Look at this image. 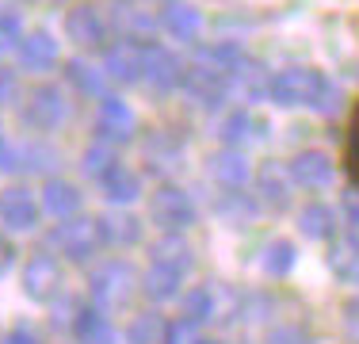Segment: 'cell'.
<instances>
[{"label": "cell", "instance_id": "obj_1", "mask_svg": "<svg viewBox=\"0 0 359 344\" xmlns=\"http://www.w3.org/2000/svg\"><path fill=\"white\" fill-rule=\"evenodd\" d=\"M268 96L279 107H313V111H325V115H332L340 107V88L313 65L279 69L268 81Z\"/></svg>", "mask_w": 359, "mask_h": 344}, {"label": "cell", "instance_id": "obj_2", "mask_svg": "<svg viewBox=\"0 0 359 344\" xmlns=\"http://www.w3.org/2000/svg\"><path fill=\"white\" fill-rule=\"evenodd\" d=\"M138 287H142V275L126 260H118V256L96 264L88 275V295H92V303H96V310H104V314L107 310H123Z\"/></svg>", "mask_w": 359, "mask_h": 344}, {"label": "cell", "instance_id": "obj_3", "mask_svg": "<svg viewBox=\"0 0 359 344\" xmlns=\"http://www.w3.org/2000/svg\"><path fill=\"white\" fill-rule=\"evenodd\" d=\"M50 245L57 249V256H65V260H76V264H84V260H92V256L104 249V237H100V222L96 218H65L62 226H54L50 230Z\"/></svg>", "mask_w": 359, "mask_h": 344}, {"label": "cell", "instance_id": "obj_4", "mask_svg": "<svg viewBox=\"0 0 359 344\" xmlns=\"http://www.w3.org/2000/svg\"><path fill=\"white\" fill-rule=\"evenodd\" d=\"M149 222L161 230V234H184L195 222V203L184 187L176 184H161L157 192L149 195Z\"/></svg>", "mask_w": 359, "mask_h": 344}, {"label": "cell", "instance_id": "obj_5", "mask_svg": "<svg viewBox=\"0 0 359 344\" xmlns=\"http://www.w3.org/2000/svg\"><path fill=\"white\" fill-rule=\"evenodd\" d=\"M20 111H23V123H27L31 131L50 134V131H57V126L65 123L69 100H65V92L57 88V84H35V88L27 92V100H23Z\"/></svg>", "mask_w": 359, "mask_h": 344}, {"label": "cell", "instance_id": "obj_6", "mask_svg": "<svg viewBox=\"0 0 359 344\" xmlns=\"http://www.w3.org/2000/svg\"><path fill=\"white\" fill-rule=\"evenodd\" d=\"M107 34H111V20L96 4H88V0H81V4H73L65 12V39L76 42V46H84V50L104 46L107 50Z\"/></svg>", "mask_w": 359, "mask_h": 344}, {"label": "cell", "instance_id": "obj_7", "mask_svg": "<svg viewBox=\"0 0 359 344\" xmlns=\"http://www.w3.org/2000/svg\"><path fill=\"white\" fill-rule=\"evenodd\" d=\"M180 88L191 100H199L203 107H218V103H226V96L233 92V77L222 73L215 65H207V62H195V65H184Z\"/></svg>", "mask_w": 359, "mask_h": 344}, {"label": "cell", "instance_id": "obj_8", "mask_svg": "<svg viewBox=\"0 0 359 344\" xmlns=\"http://www.w3.org/2000/svg\"><path fill=\"white\" fill-rule=\"evenodd\" d=\"M23 291L35 303H54L57 291H62V260L46 249L31 253L27 264H23Z\"/></svg>", "mask_w": 359, "mask_h": 344}, {"label": "cell", "instance_id": "obj_9", "mask_svg": "<svg viewBox=\"0 0 359 344\" xmlns=\"http://www.w3.org/2000/svg\"><path fill=\"white\" fill-rule=\"evenodd\" d=\"M142 81L153 84L157 92L180 88V81H184V62H180L168 46H161V42H145L142 46Z\"/></svg>", "mask_w": 359, "mask_h": 344}, {"label": "cell", "instance_id": "obj_10", "mask_svg": "<svg viewBox=\"0 0 359 344\" xmlns=\"http://www.w3.org/2000/svg\"><path fill=\"white\" fill-rule=\"evenodd\" d=\"M39 214H42V206H39L31 187L12 184L0 192V226L4 230H35Z\"/></svg>", "mask_w": 359, "mask_h": 344}, {"label": "cell", "instance_id": "obj_11", "mask_svg": "<svg viewBox=\"0 0 359 344\" xmlns=\"http://www.w3.org/2000/svg\"><path fill=\"white\" fill-rule=\"evenodd\" d=\"M134 131H138V119H134V111L126 107L118 96H104L96 107V134L100 142L115 145V142H130Z\"/></svg>", "mask_w": 359, "mask_h": 344}, {"label": "cell", "instance_id": "obj_12", "mask_svg": "<svg viewBox=\"0 0 359 344\" xmlns=\"http://www.w3.org/2000/svg\"><path fill=\"white\" fill-rule=\"evenodd\" d=\"M290 187H294V180H290L283 161H264V165L256 168V203L260 206H268V211H287Z\"/></svg>", "mask_w": 359, "mask_h": 344}, {"label": "cell", "instance_id": "obj_13", "mask_svg": "<svg viewBox=\"0 0 359 344\" xmlns=\"http://www.w3.org/2000/svg\"><path fill=\"white\" fill-rule=\"evenodd\" d=\"M287 172H290V180H294L298 187H310V192H321V187H329L332 176H337L332 161L325 157L321 150H298L294 157L287 161Z\"/></svg>", "mask_w": 359, "mask_h": 344}, {"label": "cell", "instance_id": "obj_14", "mask_svg": "<svg viewBox=\"0 0 359 344\" xmlns=\"http://www.w3.org/2000/svg\"><path fill=\"white\" fill-rule=\"evenodd\" d=\"M142 46L145 42H134V39H118L107 46V58H104V77L118 84H138L142 81Z\"/></svg>", "mask_w": 359, "mask_h": 344}, {"label": "cell", "instance_id": "obj_15", "mask_svg": "<svg viewBox=\"0 0 359 344\" xmlns=\"http://www.w3.org/2000/svg\"><path fill=\"white\" fill-rule=\"evenodd\" d=\"M81 199H84L81 187H76L73 180H62V176H50L39 192V206L46 214H54L57 222L76 218V214H81Z\"/></svg>", "mask_w": 359, "mask_h": 344}, {"label": "cell", "instance_id": "obj_16", "mask_svg": "<svg viewBox=\"0 0 359 344\" xmlns=\"http://www.w3.org/2000/svg\"><path fill=\"white\" fill-rule=\"evenodd\" d=\"M20 65L23 69H35V73H46V69H54L62 62V50H57V39L50 31H31L23 34L20 46Z\"/></svg>", "mask_w": 359, "mask_h": 344}, {"label": "cell", "instance_id": "obj_17", "mask_svg": "<svg viewBox=\"0 0 359 344\" xmlns=\"http://www.w3.org/2000/svg\"><path fill=\"white\" fill-rule=\"evenodd\" d=\"M264 131H268V123L256 119L249 107H237V111H229V115L222 119V142H226V150H241V145L264 138Z\"/></svg>", "mask_w": 359, "mask_h": 344}, {"label": "cell", "instance_id": "obj_18", "mask_svg": "<svg viewBox=\"0 0 359 344\" xmlns=\"http://www.w3.org/2000/svg\"><path fill=\"white\" fill-rule=\"evenodd\" d=\"M100 187H104V195L115 206H126V203H134L142 195V176L134 172L130 165H123V161H115L104 176H100Z\"/></svg>", "mask_w": 359, "mask_h": 344}, {"label": "cell", "instance_id": "obj_19", "mask_svg": "<svg viewBox=\"0 0 359 344\" xmlns=\"http://www.w3.org/2000/svg\"><path fill=\"white\" fill-rule=\"evenodd\" d=\"M329 268L337 279L344 283H359V234H340L329 241Z\"/></svg>", "mask_w": 359, "mask_h": 344}, {"label": "cell", "instance_id": "obj_20", "mask_svg": "<svg viewBox=\"0 0 359 344\" xmlns=\"http://www.w3.org/2000/svg\"><path fill=\"white\" fill-rule=\"evenodd\" d=\"M337 226H340L337 211H332L329 203H321V199H310L302 211H298V230H302L306 237H313V241H332L337 237Z\"/></svg>", "mask_w": 359, "mask_h": 344}, {"label": "cell", "instance_id": "obj_21", "mask_svg": "<svg viewBox=\"0 0 359 344\" xmlns=\"http://www.w3.org/2000/svg\"><path fill=\"white\" fill-rule=\"evenodd\" d=\"M168 333H172V322L157 310H142V314L130 317L126 325V344H168Z\"/></svg>", "mask_w": 359, "mask_h": 344}, {"label": "cell", "instance_id": "obj_22", "mask_svg": "<svg viewBox=\"0 0 359 344\" xmlns=\"http://www.w3.org/2000/svg\"><path fill=\"white\" fill-rule=\"evenodd\" d=\"M210 176H215L222 187H241V184H249L252 165L241 150H218L215 157H210Z\"/></svg>", "mask_w": 359, "mask_h": 344}, {"label": "cell", "instance_id": "obj_23", "mask_svg": "<svg viewBox=\"0 0 359 344\" xmlns=\"http://www.w3.org/2000/svg\"><path fill=\"white\" fill-rule=\"evenodd\" d=\"M149 253H153V264H165V268H172L180 275H187L195 264V249L184 241V234H165L161 241H153Z\"/></svg>", "mask_w": 359, "mask_h": 344}, {"label": "cell", "instance_id": "obj_24", "mask_svg": "<svg viewBox=\"0 0 359 344\" xmlns=\"http://www.w3.org/2000/svg\"><path fill=\"white\" fill-rule=\"evenodd\" d=\"M157 23L180 42H195L203 31V15H199V8H191V4H165V12H161Z\"/></svg>", "mask_w": 359, "mask_h": 344}, {"label": "cell", "instance_id": "obj_25", "mask_svg": "<svg viewBox=\"0 0 359 344\" xmlns=\"http://www.w3.org/2000/svg\"><path fill=\"white\" fill-rule=\"evenodd\" d=\"M96 222H100L104 245H138L142 241V222L126 211H107V214H100Z\"/></svg>", "mask_w": 359, "mask_h": 344}, {"label": "cell", "instance_id": "obj_26", "mask_svg": "<svg viewBox=\"0 0 359 344\" xmlns=\"http://www.w3.org/2000/svg\"><path fill=\"white\" fill-rule=\"evenodd\" d=\"M180 283H184V275H180V272L149 260V268L142 272V287H138V291L149 298V303H168V298L180 295Z\"/></svg>", "mask_w": 359, "mask_h": 344}, {"label": "cell", "instance_id": "obj_27", "mask_svg": "<svg viewBox=\"0 0 359 344\" xmlns=\"http://www.w3.org/2000/svg\"><path fill=\"white\" fill-rule=\"evenodd\" d=\"M73 337L81 344H115V329H111L107 314L96 306H84L73 322Z\"/></svg>", "mask_w": 359, "mask_h": 344}, {"label": "cell", "instance_id": "obj_28", "mask_svg": "<svg viewBox=\"0 0 359 344\" xmlns=\"http://www.w3.org/2000/svg\"><path fill=\"white\" fill-rule=\"evenodd\" d=\"M294 260H298V249H294V241H290V237H271L268 245L260 249V268H264V275H271V279L290 275Z\"/></svg>", "mask_w": 359, "mask_h": 344}, {"label": "cell", "instance_id": "obj_29", "mask_svg": "<svg viewBox=\"0 0 359 344\" xmlns=\"http://www.w3.org/2000/svg\"><path fill=\"white\" fill-rule=\"evenodd\" d=\"M62 73H65V81L73 84L81 96H100L104 100V69H96L92 62H84V58H69V62L62 65Z\"/></svg>", "mask_w": 359, "mask_h": 344}, {"label": "cell", "instance_id": "obj_30", "mask_svg": "<svg viewBox=\"0 0 359 344\" xmlns=\"http://www.w3.org/2000/svg\"><path fill=\"white\" fill-rule=\"evenodd\" d=\"M340 168L352 180V187L359 192V96L348 107V123H344V150H340Z\"/></svg>", "mask_w": 359, "mask_h": 344}, {"label": "cell", "instance_id": "obj_31", "mask_svg": "<svg viewBox=\"0 0 359 344\" xmlns=\"http://www.w3.org/2000/svg\"><path fill=\"white\" fill-rule=\"evenodd\" d=\"M215 314H218L215 287H191V291L184 295V314H180V322H187V325H203V322H210Z\"/></svg>", "mask_w": 359, "mask_h": 344}, {"label": "cell", "instance_id": "obj_32", "mask_svg": "<svg viewBox=\"0 0 359 344\" xmlns=\"http://www.w3.org/2000/svg\"><path fill=\"white\" fill-rule=\"evenodd\" d=\"M256 203L252 195H241V187H226V195L218 199V214H226V218H249L256 214Z\"/></svg>", "mask_w": 359, "mask_h": 344}, {"label": "cell", "instance_id": "obj_33", "mask_svg": "<svg viewBox=\"0 0 359 344\" xmlns=\"http://www.w3.org/2000/svg\"><path fill=\"white\" fill-rule=\"evenodd\" d=\"M115 161H118V157L111 153V145H107V142H96V145H88V150H84L81 165H84V172H88L92 180H100L111 165H115Z\"/></svg>", "mask_w": 359, "mask_h": 344}, {"label": "cell", "instance_id": "obj_34", "mask_svg": "<svg viewBox=\"0 0 359 344\" xmlns=\"http://www.w3.org/2000/svg\"><path fill=\"white\" fill-rule=\"evenodd\" d=\"M23 42V23L15 12H0V54L4 50H15Z\"/></svg>", "mask_w": 359, "mask_h": 344}, {"label": "cell", "instance_id": "obj_35", "mask_svg": "<svg viewBox=\"0 0 359 344\" xmlns=\"http://www.w3.org/2000/svg\"><path fill=\"white\" fill-rule=\"evenodd\" d=\"M264 344H310V333L302 329V325H276V329L264 337Z\"/></svg>", "mask_w": 359, "mask_h": 344}, {"label": "cell", "instance_id": "obj_36", "mask_svg": "<svg viewBox=\"0 0 359 344\" xmlns=\"http://www.w3.org/2000/svg\"><path fill=\"white\" fill-rule=\"evenodd\" d=\"M15 96H20V77L8 65H0V107H4V103H15Z\"/></svg>", "mask_w": 359, "mask_h": 344}, {"label": "cell", "instance_id": "obj_37", "mask_svg": "<svg viewBox=\"0 0 359 344\" xmlns=\"http://www.w3.org/2000/svg\"><path fill=\"white\" fill-rule=\"evenodd\" d=\"M340 206H344L348 230H352V234H359V192H355V187H348V192H344V199H340Z\"/></svg>", "mask_w": 359, "mask_h": 344}, {"label": "cell", "instance_id": "obj_38", "mask_svg": "<svg viewBox=\"0 0 359 344\" xmlns=\"http://www.w3.org/2000/svg\"><path fill=\"white\" fill-rule=\"evenodd\" d=\"M12 260H15V245H12V241H8L4 234H0V275L12 268Z\"/></svg>", "mask_w": 359, "mask_h": 344}, {"label": "cell", "instance_id": "obj_39", "mask_svg": "<svg viewBox=\"0 0 359 344\" xmlns=\"http://www.w3.org/2000/svg\"><path fill=\"white\" fill-rule=\"evenodd\" d=\"M0 344H39V340H35V333H27V329H8L4 337H0Z\"/></svg>", "mask_w": 359, "mask_h": 344}, {"label": "cell", "instance_id": "obj_40", "mask_svg": "<svg viewBox=\"0 0 359 344\" xmlns=\"http://www.w3.org/2000/svg\"><path fill=\"white\" fill-rule=\"evenodd\" d=\"M344 322H348V329L359 333V298H352V303L344 306Z\"/></svg>", "mask_w": 359, "mask_h": 344}, {"label": "cell", "instance_id": "obj_41", "mask_svg": "<svg viewBox=\"0 0 359 344\" xmlns=\"http://www.w3.org/2000/svg\"><path fill=\"white\" fill-rule=\"evenodd\" d=\"M191 344H222V340H215V337H195Z\"/></svg>", "mask_w": 359, "mask_h": 344}, {"label": "cell", "instance_id": "obj_42", "mask_svg": "<svg viewBox=\"0 0 359 344\" xmlns=\"http://www.w3.org/2000/svg\"><path fill=\"white\" fill-rule=\"evenodd\" d=\"M355 81H359V62H355Z\"/></svg>", "mask_w": 359, "mask_h": 344}]
</instances>
